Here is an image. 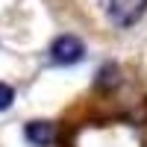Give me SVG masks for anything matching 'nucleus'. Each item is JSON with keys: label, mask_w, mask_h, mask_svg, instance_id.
<instances>
[{"label": "nucleus", "mask_w": 147, "mask_h": 147, "mask_svg": "<svg viewBox=\"0 0 147 147\" xmlns=\"http://www.w3.org/2000/svg\"><path fill=\"white\" fill-rule=\"evenodd\" d=\"M56 136H59V129H56V124H50V121H30V124L24 127V138H27L32 147H53Z\"/></svg>", "instance_id": "obj_3"}, {"label": "nucleus", "mask_w": 147, "mask_h": 147, "mask_svg": "<svg viewBox=\"0 0 147 147\" xmlns=\"http://www.w3.org/2000/svg\"><path fill=\"white\" fill-rule=\"evenodd\" d=\"M12 103H15V88L9 82H0V112H6Z\"/></svg>", "instance_id": "obj_4"}, {"label": "nucleus", "mask_w": 147, "mask_h": 147, "mask_svg": "<svg viewBox=\"0 0 147 147\" xmlns=\"http://www.w3.org/2000/svg\"><path fill=\"white\" fill-rule=\"evenodd\" d=\"M109 18H112L118 27H132L138 24L147 12V0H109Z\"/></svg>", "instance_id": "obj_2"}, {"label": "nucleus", "mask_w": 147, "mask_h": 147, "mask_svg": "<svg viewBox=\"0 0 147 147\" xmlns=\"http://www.w3.org/2000/svg\"><path fill=\"white\" fill-rule=\"evenodd\" d=\"M85 56V44L77 35H59L50 44V62L53 65H77Z\"/></svg>", "instance_id": "obj_1"}]
</instances>
